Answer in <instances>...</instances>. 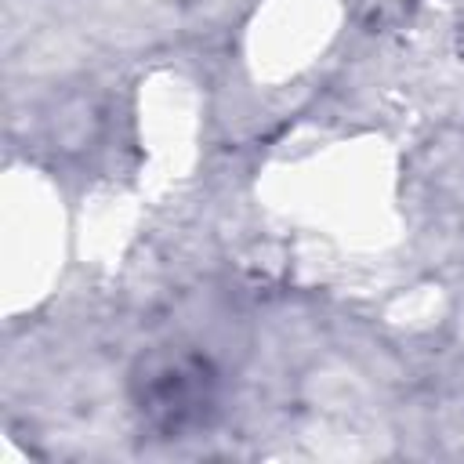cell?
Segmentation results:
<instances>
[{"instance_id": "6da1fadb", "label": "cell", "mask_w": 464, "mask_h": 464, "mask_svg": "<svg viewBox=\"0 0 464 464\" xmlns=\"http://www.w3.org/2000/svg\"><path fill=\"white\" fill-rule=\"evenodd\" d=\"M218 370L207 355L178 344L145 352L130 370V399L149 431L185 439L207 428L218 413Z\"/></svg>"}]
</instances>
